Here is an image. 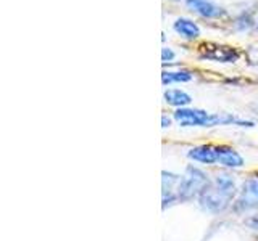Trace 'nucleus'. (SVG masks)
<instances>
[{
    "mask_svg": "<svg viewBox=\"0 0 258 241\" xmlns=\"http://www.w3.org/2000/svg\"><path fill=\"white\" fill-rule=\"evenodd\" d=\"M161 58H163L165 63L166 61H171L174 58V53L169 50V48H163V50H161Z\"/></svg>",
    "mask_w": 258,
    "mask_h": 241,
    "instance_id": "nucleus-13",
    "label": "nucleus"
},
{
    "mask_svg": "<svg viewBox=\"0 0 258 241\" xmlns=\"http://www.w3.org/2000/svg\"><path fill=\"white\" fill-rule=\"evenodd\" d=\"M174 120L182 127H213V126H228L237 124L242 127H252L253 124L248 120L237 119L231 114H212L204 109L179 108L174 112Z\"/></svg>",
    "mask_w": 258,
    "mask_h": 241,
    "instance_id": "nucleus-2",
    "label": "nucleus"
},
{
    "mask_svg": "<svg viewBox=\"0 0 258 241\" xmlns=\"http://www.w3.org/2000/svg\"><path fill=\"white\" fill-rule=\"evenodd\" d=\"M216 156H218V163L231 169L244 167L245 164V161L240 156V153L231 147H216Z\"/></svg>",
    "mask_w": 258,
    "mask_h": 241,
    "instance_id": "nucleus-6",
    "label": "nucleus"
},
{
    "mask_svg": "<svg viewBox=\"0 0 258 241\" xmlns=\"http://www.w3.org/2000/svg\"><path fill=\"white\" fill-rule=\"evenodd\" d=\"M192 76L189 72L185 71H179V72H163L161 74V80H163V84H173V82H187L190 80Z\"/></svg>",
    "mask_w": 258,
    "mask_h": 241,
    "instance_id": "nucleus-12",
    "label": "nucleus"
},
{
    "mask_svg": "<svg viewBox=\"0 0 258 241\" xmlns=\"http://www.w3.org/2000/svg\"><path fill=\"white\" fill-rule=\"evenodd\" d=\"M187 158L192 161H197L202 164H215L218 163V156H216V147H210V145H200L189 150Z\"/></svg>",
    "mask_w": 258,
    "mask_h": 241,
    "instance_id": "nucleus-7",
    "label": "nucleus"
},
{
    "mask_svg": "<svg viewBox=\"0 0 258 241\" xmlns=\"http://www.w3.org/2000/svg\"><path fill=\"white\" fill-rule=\"evenodd\" d=\"M202 56H205L208 60L221 61V63H231L237 60V52L231 47L224 45H204L202 47Z\"/></svg>",
    "mask_w": 258,
    "mask_h": 241,
    "instance_id": "nucleus-5",
    "label": "nucleus"
},
{
    "mask_svg": "<svg viewBox=\"0 0 258 241\" xmlns=\"http://www.w3.org/2000/svg\"><path fill=\"white\" fill-rule=\"evenodd\" d=\"M210 183L208 175L200 171L199 167L187 166L185 172L181 175V182L177 185L176 195L179 198V201H187L194 196H199Z\"/></svg>",
    "mask_w": 258,
    "mask_h": 241,
    "instance_id": "nucleus-3",
    "label": "nucleus"
},
{
    "mask_svg": "<svg viewBox=\"0 0 258 241\" xmlns=\"http://www.w3.org/2000/svg\"><path fill=\"white\" fill-rule=\"evenodd\" d=\"M256 28H258V20H256Z\"/></svg>",
    "mask_w": 258,
    "mask_h": 241,
    "instance_id": "nucleus-15",
    "label": "nucleus"
},
{
    "mask_svg": "<svg viewBox=\"0 0 258 241\" xmlns=\"http://www.w3.org/2000/svg\"><path fill=\"white\" fill-rule=\"evenodd\" d=\"M187 7L199 15L207 16V18H220L224 13L220 7L210 2V0H187Z\"/></svg>",
    "mask_w": 258,
    "mask_h": 241,
    "instance_id": "nucleus-8",
    "label": "nucleus"
},
{
    "mask_svg": "<svg viewBox=\"0 0 258 241\" xmlns=\"http://www.w3.org/2000/svg\"><path fill=\"white\" fill-rule=\"evenodd\" d=\"M161 175H163V179H161V183H163V196L176 195L174 190H177V185L181 182V175H176L173 172H166V171L161 172Z\"/></svg>",
    "mask_w": 258,
    "mask_h": 241,
    "instance_id": "nucleus-11",
    "label": "nucleus"
},
{
    "mask_svg": "<svg viewBox=\"0 0 258 241\" xmlns=\"http://www.w3.org/2000/svg\"><path fill=\"white\" fill-rule=\"evenodd\" d=\"M161 124H163V127H169V124H171V120H169L166 116L161 117Z\"/></svg>",
    "mask_w": 258,
    "mask_h": 241,
    "instance_id": "nucleus-14",
    "label": "nucleus"
},
{
    "mask_svg": "<svg viewBox=\"0 0 258 241\" xmlns=\"http://www.w3.org/2000/svg\"><path fill=\"white\" fill-rule=\"evenodd\" d=\"M234 207H236V211L239 212H247L258 207V180L256 179H250L244 182Z\"/></svg>",
    "mask_w": 258,
    "mask_h": 241,
    "instance_id": "nucleus-4",
    "label": "nucleus"
},
{
    "mask_svg": "<svg viewBox=\"0 0 258 241\" xmlns=\"http://www.w3.org/2000/svg\"><path fill=\"white\" fill-rule=\"evenodd\" d=\"M174 31L185 39H196L200 34V29L197 24L192 23L190 20H184V18H179L174 23Z\"/></svg>",
    "mask_w": 258,
    "mask_h": 241,
    "instance_id": "nucleus-10",
    "label": "nucleus"
},
{
    "mask_svg": "<svg viewBox=\"0 0 258 241\" xmlns=\"http://www.w3.org/2000/svg\"><path fill=\"white\" fill-rule=\"evenodd\" d=\"M236 195V182L228 174H220L215 180H210L208 187L199 195V203L202 209L218 214L228 209L231 201Z\"/></svg>",
    "mask_w": 258,
    "mask_h": 241,
    "instance_id": "nucleus-1",
    "label": "nucleus"
},
{
    "mask_svg": "<svg viewBox=\"0 0 258 241\" xmlns=\"http://www.w3.org/2000/svg\"><path fill=\"white\" fill-rule=\"evenodd\" d=\"M165 101L171 106H177V108H184L192 101L190 95L185 93L182 90H177V88H169V90L165 92Z\"/></svg>",
    "mask_w": 258,
    "mask_h": 241,
    "instance_id": "nucleus-9",
    "label": "nucleus"
}]
</instances>
